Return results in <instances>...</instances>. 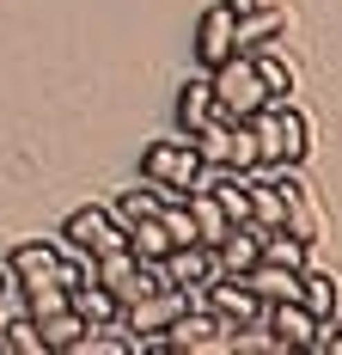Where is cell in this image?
Wrapping results in <instances>:
<instances>
[{"mask_svg": "<svg viewBox=\"0 0 342 355\" xmlns=\"http://www.w3.org/2000/svg\"><path fill=\"white\" fill-rule=\"evenodd\" d=\"M251 129H257V166L275 172V166H300L312 147V129L306 116L294 110V98H281V105H263L251 116Z\"/></svg>", "mask_w": 342, "mask_h": 355, "instance_id": "obj_1", "label": "cell"}, {"mask_svg": "<svg viewBox=\"0 0 342 355\" xmlns=\"http://www.w3.org/2000/svg\"><path fill=\"white\" fill-rule=\"evenodd\" d=\"M208 86H214V116L220 123H244V116H257V110L269 105L251 55H226L220 68H208Z\"/></svg>", "mask_w": 342, "mask_h": 355, "instance_id": "obj_2", "label": "cell"}, {"mask_svg": "<svg viewBox=\"0 0 342 355\" xmlns=\"http://www.w3.org/2000/svg\"><path fill=\"white\" fill-rule=\"evenodd\" d=\"M141 178L159 184L165 196H190V190H202V159L183 135H165V141L141 147Z\"/></svg>", "mask_w": 342, "mask_h": 355, "instance_id": "obj_3", "label": "cell"}, {"mask_svg": "<svg viewBox=\"0 0 342 355\" xmlns=\"http://www.w3.org/2000/svg\"><path fill=\"white\" fill-rule=\"evenodd\" d=\"M202 306L226 324V337H239V331H263V313H269L239 276H214V282L202 288Z\"/></svg>", "mask_w": 342, "mask_h": 355, "instance_id": "obj_4", "label": "cell"}, {"mask_svg": "<svg viewBox=\"0 0 342 355\" xmlns=\"http://www.w3.org/2000/svg\"><path fill=\"white\" fill-rule=\"evenodd\" d=\"M62 239H68L73 251H116L123 239H129V227L116 220V209H104V202H86V209H73L68 220H62Z\"/></svg>", "mask_w": 342, "mask_h": 355, "instance_id": "obj_5", "label": "cell"}, {"mask_svg": "<svg viewBox=\"0 0 342 355\" xmlns=\"http://www.w3.org/2000/svg\"><path fill=\"white\" fill-rule=\"evenodd\" d=\"M165 349H171V355H208V349H233V337H226V324L196 300V306H183V313L171 319Z\"/></svg>", "mask_w": 342, "mask_h": 355, "instance_id": "obj_6", "label": "cell"}, {"mask_svg": "<svg viewBox=\"0 0 342 355\" xmlns=\"http://www.w3.org/2000/svg\"><path fill=\"white\" fill-rule=\"evenodd\" d=\"M6 276H12L19 288H31V282H62V239H25V245H12Z\"/></svg>", "mask_w": 342, "mask_h": 355, "instance_id": "obj_7", "label": "cell"}, {"mask_svg": "<svg viewBox=\"0 0 342 355\" xmlns=\"http://www.w3.org/2000/svg\"><path fill=\"white\" fill-rule=\"evenodd\" d=\"M318 324H324V319H312L300 300H275L269 313H263V331L275 337V349H312Z\"/></svg>", "mask_w": 342, "mask_h": 355, "instance_id": "obj_8", "label": "cell"}, {"mask_svg": "<svg viewBox=\"0 0 342 355\" xmlns=\"http://www.w3.org/2000/svg\"><path fill=\"white\" fill-rule=\"evenodd\" d=\"M226 55H239V43H233V12L214 0L202 19H196V62H202V73H208V68H220Z\"/></svg>", "mask_w": 342, "mask_h": 355, "instance_id": "obj_9", "label": "cell"}, {"mask_svg": "<svg viewBox=\"0 0 342 355\" xmlns=\"http://www.w3.org/2000/svg\"><path fill=\"white\" fill-rule=\"evenodd\" d=\"M159 270H165V282H171V288H208L214 276H220L214 245H171Z\"/></svg>", "mask_w": 342, "mask_h": 355, "instance_id": "obj_10", "label": "cell"}, {"mask_svg": "<svg viewBox=\"0 0 342 355\" xmlns=\"http://www.w3.org/2000/svg\"><path fill=\"white\" fill-rule=\"evenodd\" d=\"M257 257H263V227H257V220H239V227H226V233H220V245H214V263H220V276H244Z\"/></svg>", "mask_w": 342, "mask_h": 355, "instance_id": "obj_11", "label": "cell"}, {"mask_svg": "<svg viewBox=\"0 0 342 355\" xmlns=\"http://www.w3.org/2000/svg\"><path fill=\"white\" fill-rule=\"evenodd\" d=\"M287 25H294V19H287V12H281L275 0H263L257 12L233 19V43H239V55H251V49H269V43H275L281 31H287Z\"/></svg>", "mask_w": 342, "mask_h": 355, "instance_id": "obj_12", "label": "cell"}, {"mask_svg": "<svg viewBox=\"0 0 342 355\" xmlns=\"http://www.w3.org/2000/svg\"><path fill=\"white\" fill-rule=\"evenodd\" d=\"M300 306H306L312 319H336L342 313V282L330 270H318L312 257H306V270H300Z\"/></svg>", "mask_w": 342, "mask_h": 355, "instance_id": "obj_13", "label": "cell"}, {"mask_svg": "<svg viewBox=\"0 0 342 355\" xmlns=\"http://www.w3.org/2000/svg\"><path fill=\"white\" fill-rule=\"evenodd\" d=\"M239 282L251 288V294H257L263 306H275V300H300V270H281V263H263V257H257V263L244 270Z\"/></svg>", "mask_w": 342, "mask_h": 355, "instance_id": "obj_14", "label": "cell"}, {"mask_svg": "<svg viewBox=\"0 0 342 355\" xmlns=\"http://www.w3.org/2000/svg\"><path fill=\"white\" fill-rule=\"evenodd\" d=\"M251 62H257V80H263V98H269V105L294 98V86H300V68H294L281 49H251Z\"/></svg>", "mask_w": 342, "mask_h": 355, "instance_id": "obj_15", "label": "cell"}, {"mask_svg": "<svg viewBox=\"0 0 342 355\" xmlns=\"http://www.w3.org/2000/svg\"><path fill=\"white\" fill-rule=\"evenodd\" d=\"M68 306H73V313H80L86 324H116V319H123V300H116L110 288H98V282L68 288Z\"/></svg>", "mask_w": 342, "mask_h": 355, "instance_id": "obj_16", "label": "cell"}, {"mask_svg": "<svg viewBox=\"0 0 342 355\" xmlns=\"http://www.w3.org/2000/svg\"><path fill=\"white\" fill-rule=\"evenodd\" d=\"M208 116H214V86H208V73H196L183 92H177V135H190V129H202Z\"/></svg>", "mask_w": 342, "mask_h": 355, "instance_id": "obj_17", "label": "cell"}, {"mask_svg": "<svg viewBox=\"0 0 342 355\" xmlns=\"http://www.w3.org/2000/svg\"><path fill=\"white\" fill-rule=\"evenodd\" d=\"M183 202H190V220H196V245H220V233H226L233 220H226V209L214 202V190H190Z\"/></svg>", "mask_w": 342, "mask_h": 355, "instance_id": "obj_18", "label": "cell"}, {"mask_svg": "<svg viewBox=\"0 0 342 355\" xmlns=\"http://www.w3.org/2000/svg\"><path fill=\"white\" fill-rule=\"evenodd\" d=\"M123 245L135 251L141 263H165V251H171V233L159 227V214H147V220H129V239Z\"/></svg>", "mask_w": 342, "mask_h": 355, "instance_id": "obj_19", "label": "cell"}, {"mask_svg": "<svg viewBox=\"0 0 342 355\" xmlns=\"http://www.w3.org/2000/svg\"><path fill=\"white\" fill-rule=\"evenodd\" d=\"M37 331H43V355H68L73 343H80V331H86V319H80L73 306H62V313L37 319Z\"/></svg>", "mask_w": 342, "mask_h": 355, "instance_id": "obj_20", "label": "cell"}, {"mask_svg": "<svg viewBox=\"0 0 342 355\" xmlns=\"http://www.w3.org/2000/svg\"><path fill=\"white\" fill-rule=\"evenodd\" d=\"M159 209H165V190H159V184H147V178L129 184V190L116 196V220H123V227H129V220H147V214H159Z\"/></svg>", "mask_w": 342, "mask_h": 355, "instance_id": "obj_21", "label": "cell"}, {"mask_svg": "<svg viewBox=\"0 0 342 355\" xmlns=\"http://www.w3.org/2000/svg\"><path fill=\"white\" fill-rule=\"evenodd\" d=\"M306 257H312V245H306V239H294L287 227H269V233H263V263H281V270H306Z\"/></svg>", "mask_w": 342, "mask_h": 355, "instance_id": "obj_22", "label": "cell"}, {"mask_svg": "<svg viewBox=\"0 0 342 355\" xmlns=\"http://www.w3.org/2000/svg\"><path fill=\"white\" fill-rule=\"evenodd\" d=\"M0 349H6V355H43V331H37V319H25V313L0 319Z\"/></svg>", "mask_w": 342, "mask_h": 355, "instance_id": "obj_23", "label": "cell"}, {"mask_svg": "<svg viewBox=\"0 0 342 355\" xmlns=\"http://www.w3.org/2000/svg\"><path fill=\"white\" fill-rule=\"evenodd\" d=\"M281 227H287L294 239H306V245H318V239H324V214H318V202H312V196H294Z\"/></svg>", "mask_w": 342, "mask_h": 355, "instance_id": "obj_24", "label": "cell"}, {"mask_svg": "<svg viewBox=\"0 0 342 355\" xmlns=\"http://www.w3.org/2000/svg\"><path fill=\"white\" fill-rule=\"evenodd\" d=\"M226 129H233V153H226V166H233V172H263V166H257V129H251V116H244V123H226Z\"/></svg>", "mask_w": 342, "mask_h": 355, "instance_id": "obj_25", "label": "cell"}, {"mask_svg": "<svg viewBox=\"0 0 342 355\" xmlns=\"http://www.w3.org/2000/svg\"><path fill=\"white\" fill-rule=\"evenodd\" d=\"M159 227L171 233V245H196V220H190V202H183V196H165Z\"/></svg>", "mask_w": 342, "mask_h": 355, "instance_id": "obj_26", "label": "cell"}, {"mask_svg": "<svg viewBox=\"0 0 342 355\" xmlns=\"http://www.w3.org/2000/svg\"><path fill=\"white\" fill-rule=\"evenodd\" d=\"M220 6H226V12H233V19H244V12H257V6H263V0H220Z\"/></svg>", "mask_w": 342, "mask_h": 355, "instance_id": "obj_27", "label": "cell"}, {"mask_svg": "<svg viewBox=\"0 0 342 355\" xmlns=\"http://www.w3.org/2000/svg\"><path fill=\"white\" fill-rule=\"evenodd\" d=\"M6 282H12V276H6V263H0V288H6Z\"/></svg>", "mask_w": 342, "mask_h": 355, "instance_id": "obj_28", "label": "cell"}, {"mask_svg": "<svg viewBox=\"0 0 342 355\" xmlns=\"http://www.w3.org/2000/svg\"><path fill=\"white\" fill-rule=\"evenodd\" d=\"M0 355H6V349H0Z\"/></svg>", "mask_w": 342, "mask_h": 355, "instance_id": "obj_29", "label": "cell"}]
</instances>
